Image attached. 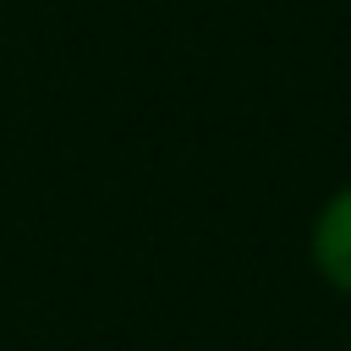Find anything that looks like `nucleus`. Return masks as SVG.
I'll return each mask as SVG.
<instances>
[{
  "instance_id": "nucleus-1",
  "label": "nucleus",
  "mask_w": 351,
  "mask_h": 351,
  "mask_svg": "<svg viewBox=\"0 0 351 351\" xmlns=\"http://www.w3.org/2000/svg\"><path fill=\"white\" fill-rule=\"evenodd\" d=\"M313 263L329 285H340L351 296V186L335 192L313 225Z\"/></svg>"
}]
</instances>
